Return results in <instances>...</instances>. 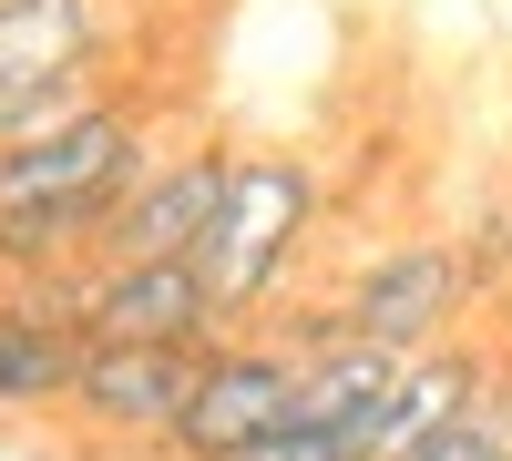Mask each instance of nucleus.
<instances>
[{"mask_svg":"<svg viewBox=\"0 0 512 461\" xmlns=\"http://www.w3.org/2000/svg\"><path fill=\"white\" fill-rule=\"evenodd\" d=\"M195 369H205V349H123V339H93V349H82V380H72V421H93L113 441H175L185 400H195Z\"/></svg>","mask_w":512,"mask_h":461,"instance_id":"0eeeda50","label":"nucleus"},{"mask_svg":"<svg viewBox=\"0 0 512 461\" xmlns=\"http://www.w3.org/2000/svg\"><path fill=\"white\" fill-rule=\"evenodd\" d=\"M328 216V185L308 154H236L226 164V195H216V226L195 236V277L205 298H216V318H256L287 287V267L308 257V236Z\"/></svg>","mask_w":512,"mask_h":461,"instance_id":"f03ea898","label":"nucleus"},{"mask_svg":"<svg viewBox=\"0 0 512 461\" xmlns=\"http://www.w3.org/2000/svg\"><path fill=\"white\" fill-rule=\"evenodd\" d=\"M482 400V359L472 349H410L400 359V380H390V400H379V421H369V441H359V461H410L431 431H451L461 410Z\"/></svg>","mask_w":512,"mask_h":461,"instance_id":"1a4fd4ad","label":"nucleus"},{"mask_svg":"<svg viewBox=\"0 0 512 461\" xmlns=\"http://www.w3.org/2000/svg\"><path fill=\"white\" fill-rule=\"evenodd\" d=\"M93 62H103V0H0V123L62 82H93Z\"/></svg>","mask_w":512,"mask_h":461,"instance_id":"6e6552de","label":"nucleus"},{"mask_svg":"<svg viewBox=\"0 0 512 461\" xmlns=\"http://www.w3.org/2000/svg\"><path fill=\"white\" fill-rule=\"evenodd\" d=\"M287 421H297V359L277 339H216L205 369H195L185 421H175V451L185 461H236Z\"/></svg>","mask_w":512,"mask_h":461,"instance_id":"20e7f679","label":"nucleus"},{"mask_svg":"<svg viewBox=\"0 0 512 461\" xmlns=\"http://www.w3.org/2000/svg\"><path fill=\"white\" fill-rule=\"evenodd\" d=\"M390 380H400V359L369 349V339L308 349V359H297V431H318V441H338V451L359 461V441L379 421V400H390Z\"/></svg>","mask_w":512,"mask_h":461,"instance_id":"9d476101","label":"nucleus"},{"mask_svg":"<svg viewBox=\"0 0 512 461\" xmlns=\"http://www.w3.org/2000/svg\"><path fill=\"white\" fill-rule=\"evenodd\" d=\"M82 328L41 318L31 298L0 287V410H72V380H82Z\"/></svg>","mask_w":512,"mask_h":461,"instance_id":"9b49d317","label":"nucleus"},{"mask_svg":"<svg viewBox=\"0 0 512 461\" xmlns=\"http://www.w3.org/2000/svg\"><path fill=\"white\" fill-rule=\"evenodd\" d=\"M226 144H175V154H154L134 195L103 216L93 236V267H154V257H195V236L216 226V195H226Z\"/></svg>","mask_w":512,"mask_h":461,"instance_id":"39448f33","label":"nucleus"},{"mask_svg":"<svg viewBox=\"0 0 512 461\" xmlns=\"http://www.w3.org/2000/svg\"><path fill=\"white\" fill-rule=\"evenodd\" d=\"M472 308V257H461L451 236H400V246H379V257L349 277V298H338V328L369 349H441L451 339V318Z\"/></svg>","mask_w":512,"mask_h":461,"instance_id":"7ed1b4c3","label":"nucleus"},{"mask_svg":"<svg viewBox=\"0 0 512 461\" xmlns=\"http://www.w3.org/2000/svg\"><path fill=\"white\" fill-rule=\"evenodd\" d=\"M144 164H154V134L134 103H93V113L52 123V134L0 144V287L93 257L103 216L134 195Z\"/></svg>","mask_w":512,"mask_h":461,"instance_id":"f257e3e1","label":"nucleus"},{"mask_svg":"<svg viewBox=\"0 0 512 461\" xmlns=\"http://www.w3.org/2000/svg\"><path fill=\"white\" fill-rule=\"evenodd\" d=\"M82 339H123V349H216L226 318L205 298L195 257H154V267H93L82 287Z\"/></svg>","mask_w":512,"mask_h":461,"instance_id":"423d86ee","label":"nucleus"}]
</instances>
